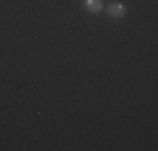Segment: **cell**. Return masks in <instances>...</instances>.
I'll return each mask as SVG.
<instances>
[{"mask_svg": "<svg viewBox=\"0 0 158 151\" xmlns=\"http://www.w3.org/2000/svg\"><path fill=\"white\" fill-rule=\"evenodd\" d=\"M106 12L111 18H123L126 15V7L123 5V3H119V2H113V3L108 5Z\"/></svg>", "mask_w": 158, "mask_h": 151, "instance_id": "obj_1", "label": "cell"}, {"mask_svg": "<svg viewBox=\"0 0 158 151\" xmlns=\"http://www.w3.org/2000/svg\"><path fill=\"white\" fill-rule=\"evenodd\" d=\"M82 5L88 12L99 14L103 10V0H82Z\"/></svg>", "mask_w": 158, "mask_h": 151, "instance_id": "obj_2", "label": "cell"}]
</instances>
